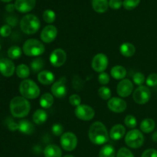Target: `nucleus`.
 <instances>
[{"mask_svg":"<svg viewBox=\"0 0 157 157\" xmlns=\"http://www.w3.org/2000/svg\"><path fill=\"white\" fill-rule=\"evenodd\" d=\"M88 136L90 142L96 145H103L110 139V133L103 123L96 121L90 125L88 131Z\"/></svg>","mask_w":157,"mask_h":157,"instance_id":"obj_1","label":"nucleus"},{"mask_svg":"<svg viewBox=\"0 0 157 157\" xmlns=\"http://www.w3.org/2000/svg\"><path fill=\"white\" fill-rule=\"evenodd\" d=\"M9 107L12 116L17 118H23L28 116L31 110L30 103L22 96H17L12 98Z\"/></svg>","mask_w":157,"mask_h":157,"instance_id":"obj_2","label":"nucleus"},{"mask_svg":"<svg viewBox=\"0 0 157 157\" xmlns=\"http://www.w3.org/2000/svg\"><path fill=\"white\" fill-rule=\"evenodd\" d=\"M41 27V22L36 15L33 14L26 15L20 21V28L24 33L27 35L35 34Z\"/></svg>","mask_w":157,"mask_h":157,"instance_id":"obj_3","label":"nucleus"},{"mask_svg":"<svg viewBox=\"0 0 157 157\" xmlns=\"http://www.w3.org/2000/svg\"><path fill=\"white\" fill-rule=\"evenodd\" d=\"M19 92L26 99H35L40 95V88L36 83L30 79H25L20 83Z\"/></svg>","mask_w":157,"mask_h":157,"instance_id":"obj_4","label":"nucleus"},{"mask_svg":"<svg viewBox=\"0 0 157 157\" xmlns=\"http://www.w3.org/2000/svg\"><path fill=\"white\" fill-rule=\"evenodd\" d=\"M23 52L29 57H37L42 55L45 51L42 42L35 38H30L25 41L22 47Z\"/></svg>","mask_w":157,"mask_h":157,"instance_id":"obj_5","label":"nucleus"},{"mask_svg":"<svg viewBox=\"0 0 157 157\" xmlns=\"http://www.w3.org/2000/svg\"><path fill=\"white\" fill-rule=\"evenodd\" d=\"M125 143L129 147L137 149L142 147L144 143V136L140 130L133 129L126 134Z\"/></svg>","mask_w":157,"mask_h":157,"instance_id":"obj_6","label":"nucleus"},{"mask_svg":"<svg viewBox=\"0 0 157 157\" xmlns=\"http://www.w3.org/2000/svg\"><path fill=\"white\" fill-rule=\"evenodd\" d=\"M151 98V91L147 86H139L133 91V99L137 104H145Z\"/></svg>","mask_w":157,"mask_h":157,"instance_id":"obj_7","label":"nucleus"},{"mask_svg":"<svg viewBox=\"0 0 157 157\" xmlns=\"http://www.w3.org/2000/svg\"><path fill=\"white\" fill-rule=\"evenodd\" d=\"M60 144L61 147L66 151H73L78 145V138L74 133L67 132L61 136Z\"/></svg>","mask_w":157,"mask_h":157,"instance_id":"obj_8","label":"nucleus"},{"mask_svg":"<svg viewBox=\"0 0 157 157\" xmlns=\"http://www.w3.org/2000/svg\"><path fill=\"white\" fill-rule=\"evenodd\" d=\"M75 116L81 121H89L94 117V110L91 107L86 104H81L75 110Z\"/></svg>","mask_w":157,"mask_h":157,"instance_id":"obj_9","label":"nucleus"},{"mask_svg":"<svg viewBox=\"0 0 157 157\" xmlns=\"http://www.w3.org/2000/svg\"><path fill=\"white\" fill-rule=\"evenodd\" d=\"M51 90L54 97L57 98H64L67 94L66 78L64 77H61L58 81L54 82Z\"/></svg>","mask_w":157,"mask_h":157,"instance_id":"obj_10","label":"nucleus"},{"mask_svg":"<svg viewBox=\"0 0 157 157\" xmlns=\"http://www.w3.org/2000/svg\"><path fill=\"white\" fill-rule=\"evenodd\" d=\"M108 58L103 53H98L94 57L91 62L92 68L96 72L102 73L107 69L108 66Z\"/></svg>","mask_w":157,"mask_h":157,"instance_id":"obj_11","label":"nucleus"},{"mask_svg":"<svg viewBox=\"0 0 157 157\" xmlns=\"http://www.w3.org/2000/svg\"><path fill=\"white\" fill-rule=\"evenodd\" d=\"M49 60H50L51 64L55 67H61L66 62L67 54L63 49L57 48L51 53Z\"/></svg>","mask_w":157,"mask_h":157,"instance_id":"obj_12","label":"nucleus"},{"mask_svg":"<svg viewBox=\"0 0 157 157\" xmlns=\"http://www.w3.org/2000/svg\"><path fill=\"white\" fill-rule=\"evenodd\" d=\"M133 91V84L129 79H123L117 84V92L121 98H127L130 96Z\"/></svg>","mask_w":157,"mask_h":157,"instance_id":"obj_13","label":"nucleus"},{"mask_svg":"<svg viewBox=\"0 0 157 157\" xmlns=\"http://www.w3.org/2000/svg\"><path fill=\"white\" fill-rule=\"evenodd\" d=\"M107 107L109 110L114 113H122L125 111L127 107V102L122 98H112L107 102Z\"/></svg>","mask_w":157,"mask_h":157,"instance_id":"obj_14","label":"nucleus"},{"mask_svg":"<svg viewBox=\"0 0 157 157\" xmlns=\"http://www.w3.org/2000/svg\"><path fill=\"white\" fill-rule=\"evenodd\" d=\"M58 29L55 25H48L42 29L41 32V39L44 43H51L56 38Z\"/></svg>","mask_w":157,"mask_h":157,"instance_id":"obj_15","label":"nucleus"},{"mask_svg":"<svg viewBox=\"0 0 157 157\" xmlns=\"http://www.w3.org/2000/svg\"><path fill=\"white\" fill-rule=\"evenodd\" d=\"M15 64L9 58H2L0 60V73L5 77H11L15 71Z\"/></svg>","mask_w":157,"mask_h":157,"instance_id":"obj_16","label":"nucleus"},{"mask_svg":"<svg viewBox=\"0 0 157 157\" xmlns=\"http://www.w3.org/2000/svg\"><path fill=\"white\" fill-rule=\"evenodd\" d=\"M36 0H15V9L21 13H27L35 8Z\"/></svg>","mask_w":157,"mask_h":157,"instance_id":"obj_17","label":"nucleus"},{"mask_svg":"<svg viewBox=\"0 0 157 157\" xmlns=\"http://www.w3.org/2000/svg\"><path fill=\"white\" fill-rule=\"evenodd\" d=\"M55 79V75L50 71H41L38 75V81L44 85H49V84H54Z\"/></svg>","mask_w":157,"mask_h":157,"instance_id":"obj_18","label":"nucleus"},{"mask_svg":"<svg viewBox=\"0 0 157 157\" xmlns=\"http://www.w3.org/2000/svg\"><path fill=\"white\" fill-rule=\"evenodd\" d=\"M126 133V128L121 124L113 126L110 131V138L113 140H120L124 136Z\"/></svg>","mask_w":157,"mask_h":157,"instance_id":"obj_19","label":"nucleus"},{"mask_svg":"<svg viewBox=\"0 0 157 157\" xmlns=\"http://www.w3.org/2000/svg\"><path fill=\"white\" fill-rule=\"evenodd\" d=\"M18 130L25 135H32L35 132V126L28 120H21L18 122Z\"/></svg>","mask_w":157,"mask_h":157,"instance_id":"obj_20","label":"nucleus"},{"mask_svg":"<svg viewBox=\"0 0 157 157\" xmlns=\"http://www.w3.org/2000/svg\"><path fill=\"white\" fill-rule=\"evenodd\" d=\"M44 157H61L62 151L58 146L50 144L44 148Z\"/></svg>","mask_w":157,"mask_h":157,"instance_id":"obj_21","label":"nucleus"},{"mask_svg":"<svg viewBox=\"0 0 157 157\" xmlns=\"http://www.w3.org/2000/svg\"><path fill=\"white\" fill-rule=\"evenodd\" d=\"M92 7L98 13H104L107 12L109 7L108 0H92Z\"/></svg>","mask_w":157,"mask_h":157,"instance_id":"obj_22","label":"nucleus"},{"mask_svg":"<svg viewBox=\"0 0 157 157\" xmlns=\"http://www.w3.org/2000/svg\"><path fill=\"white\" fill-rule=\"evenodd\" d=\"M120 52L123 56L130 58L134 55L136 52V48L131 43L124 42L120 46Z\"/></svg>","mask_w":157,"mask_h":157,"instance_id":"obj_23","label":"nucleus"},{"mask_svg":"<svg viewBox=\"0 0 157 157\" xmlns=\"http://www.w3.org/2000/svg\"><path fill=\"white\" fill-rule=\"evenodd\" d=\"M110 75L112 78L116 80H123L127 76V70L121 65H116L112 67L110 71Z\"/></svg>","mask_w":157,"mask_h":157,"instance_id":"obj_24","label":"nucleus"},{"mask_svg":"<svg viewBox=\"0 0 157 157\" xmlns=\"http://www.w3.org/2000/svg\"><path fill=\"white\" fill-rule=\"evenodd\" d=\"M33 121L35 124L38 125H41L45 123V121L48 119V113L47 112L42 109H38L34 113L33 117H32Z\"/></svg>","mask_w":157,"mask_h":157,"instance_id":"obj_25","label":"nucleus"},{"mask_svg":"<svg viewBox=\"0 0 157 157\" xmlns=\"http://www.w3.org/2000/svg\"><path fill=\"white\" fill-rule=\"evenodd\" d=\"M54 101V96L50 93H45L40 98V106L44 109H48L53 105Z\"/></svg>","mask_w":157,"mask_h":157,"instance_id":"obj_26","label":"nucleus"},{"mask_svg":"<svg viewBox=\"0 0 157 157\" xmlns=\"http://www.w3.org/2000/svg\"><path fill=\"white\" fill-rule=\"evenodd\" d=\"M156 127L155 121L150 118L144 119L140 124V130L145 133H150L153 131Z\"/></svg>","mask_w":157,"mask_h":157,"instance_id":"obj_27","label":"nucleus"},{"mask_svg":"<svg viewBox=\"0 0 157 157\" xmlns=\"http://www.w3.org/2000/svg\"><path fill=\"white\" fill-rule=\"evenodd\" d=\"M116 150L112 145H105L101 149L99 152V157H115Z\"/></svg>","mask_w":157,"mask_h":157,"instance_id":"obj_28","label":"nucleus"},{"mask_svg":"<svg viewBox=\"0 0 157 157\" xmlns=\"http://www.w3.org/2000/svg\"><path fill=\"white\" fill-rule=\"evenodd\" d=\"M15 73L17 76L21 79H25L30 75V69L26 64H21L15 69Z\"/></svg>","mask_w":157,"mask_h":157,"instance_id":"obj_29","label":"nucleus"},{"mask_svg":"<svg viewBox=\"0 0 157 157\" xmlns=\"http://www.w3.org/2000/svg\"><path fill=\"white\" fill-rule=\"evenodd\" d=\"M44 64H45V63L42 58H35L31 63V68L34 73L41 72L43 67H44Z\"/></svg>","mask_w":157,"mask_h":157,"instance_id":"obj_30","label":"nucleus"},{"mask_svg":"<svg viewBox=\"0 0 157 157\" xmlns=\"http://www.w3.org/2000/svg\"><path fill=\"white\" fill-rule=\"evenodd\" d=\"M8 56L10 59H18L21 57L22 51L18 46H12L8 50Z\"/></svg>","mask_w":157,"mask_h":157,"instance_id":"obj_31","label":"nucleus"},{"mask_svg":"<svg viewBox=\"0 0 157 157\" xmlns=\"http://www.w3.org/2000/svg\"><path fill=\"white\" fill-rule=\"evenodd\" d=\"M43 19L46 23L48 24H52L56 19V14L52 9H46L44 12H43Z\"/></svg>","mask_w":157,"mask_h":157,"instance_id":"obj_32","label":"nucleus"},{"mask_svg":"<svg viewBox=\"0 0 157 157\" xmlns=\"http://www.w3.org/2000/svg\"><path fill=\"white\" fill-rule=\"evenodd\" d=\"M98 92V95L101 99L107 101V100H110L111 98V90L109 87H105V86L100 87Z\"/></svg>","mask_w":157,"mask_h":157,"instance_id":"obj_33","label":"nucleus"},{"mask_svg":"<svg viewBox=\"0 0 157 157\" xmlns=\"http://www.w3.org/2000/svg\"><path fill=\"white\" fill-rule=\"evenodd\" d=\"M141 0H124L123 6L127 10H133L139 6Z\"/></svg>","mask_w":157,"mask_h":157,"instance_id":"obj_34","label":"nucleus"},{"mask_svg":"<svg viewBox=\"0 0 157 157\" xmlns=\"http://www.w3.org/2000/svg\"><path fill=\"white\" fill-rule=\"evenodd\" d=\"M124 124L127 126L128 128L130 129H134L136 127V124H137V121H136V118L133 115H127L125 117L124 120Z\"/></svg>","mask_w":157,"mask_h":157,"instance_id":"obj_35","label":"nucleus"},{"mask_svg":"<svg viewBox=\"0 0 157 157\" xmlns=\"http://www.w3.org/2000/svg\"><path fill=\"white\" fill-rule=\"evenodd\" d=\"M145 76L143 73L141 72H136V74H134V75L133 76V80L134 84H136L138 86H142L143 84L146 81Z\"/></svg>","mask_w":157,"mask_h":157,"instance_id":"obj_36","label":"nucleus"},{"mask_svg":"<svg viewBox=\"0 0 157 157\" xmlns=\"http://www.w3.org/2000/svg\"><path fill=\"white\" fill-rule=\"evenodd\" d=\"M117 157H135L130 150L126 147H122L117 153Z\"/></svg>","mask_w":157,"mask_h":157,"instance_id":"obj_37","label":"nucleus"},{"mask_svg":"<svg viewBox=\"0 0 157 157\" xmlns=\"http://www.w3.org/2000/svg\"><path fill=\"white\" fill-rule=\"evenodd\" d=\"M52 131L55 136H61L64 132V127L60 124H53L52 127Z\"/></svg>","mask_w":157,"mask_h":157,"instance_id":"obj_38","label":"nucleus"},{"mask_svg":"<svg viewBox=\"0 0 157 157\" xmlns=\"http://www.w3.org/2000/svg\"><path fill=\"white\" fill-rule=\"evenodd\" d=\"M147 84L149 87H155L157 85V74H150L147 78Z\"/></svg>","mask_w":157,"mask_h":157,"instance_id":"obj_39","label":"nucleus"},{"mask_svg":"<svg viewBox=\"0 0 157 157\" xmlns=\"http://www.w3.org/2000/svg\"><path fill=\"white\" fill-rule=\"evenodd\" d=\"M98 81L102 85H106L110 82V76L108 74L105 72L100 73V75H98Z\"/></svg>","mask_w":157,"mask_h":157,"instance_id":"obj_40","label":"nucleus"},{"mask_svg":"<svg viewBox=\"0 0 157 157\" xmlns=\"http://www.w3.org/2000/svg\"><path fill=\"white\" fill-rule=\"evenodd\" d=\"M69 102H70L71 105L75 106L76 107H78L79 105H81V97L78 94L71 95L70 98H69Z\"/></svg>","mask_w":157,"mask_h":157,"instance_id":"obj_41","label":"nucleus"},{"mask_svg":"<svg viewBox=\"0 0 157 157\" xmlns=\"http://www.w3.org/2000/svg\"><path fill=\"white\" fill-rule=\"evenodd\" d=\"M11 33H12V29H11L9 25H4L0 28V35H1V36L6 38V37H9L11 35Z\"/></svg>","mask_w":157,"mask_h":157,"instance_id":"obj_42","label":"nucleus"},{"mask_svg":"<svg viewBox=\"0 0 157 157\" xmlns=\"http://www.w3.org/2000/svg\"><path fill=\"white\" fill-rule=\"evenodd\" d=\"M122 6V0H110L109 1V6L110 9H113V10H117V9H121Z\"/></svg>","mask_w":157,"mask_h":157,"instance_id":"obj_43","label":"nucleus"},{"mask_svg":"<svg viewBox=\"0 0 157 157\" xmlns=\"http://www.w3.org/2000/svg\"><path fill=\"white\" fill-rule=\"evenodd\" d=\"M141 157H157V150L155 149H148L143 153Z\"/></svg>","mask_w":157,"mask_h":157,"instance_id":"obj_44","label":"nucleus"},{"mask_svg":"<svg viewBox=\"0 0 157 157\" xmlns=\"http://www.w3.org/2000/svg\"><path fill=\"white\" fill-rule=\"evenodd\" d=\"M73 85L76 90H81L83 86V81L78 76H75L73 80Z\"/></svg>","mask_w":157,"mask_h":157,"instance_id":"obj_45","label":"nucleus"},{"mask_svg":"<svg viewBox=\"0 0 157 157\" xmlns=\"http://www.w3.org/2000/svg\"><path fill=\"white\" fill-rule=\"evenodd\" d=\"M8 127L12 131H15V130H18V124L14 122L13 121H11L10 122L8 123Z\"/></svg>","mask_w":157,"mask_h":157,"instance_id":"obj_46","label":"nucleus"},{"mask_svg":"<svg viewBox=\"0 0 157 157\" xmlns=\"http://www.w3.org/2000/svg\"><path fill=\"white\" fill-rule=\"evenodd\" d=\"M15 9V5L13 4H8L7 6H6V10L9 12H14V10Z\"/></svg>","mask_w":157,"mask_h":157,"instance_id":"obj_47","label":"nucleus"},{"mask_svg":"<svg viewBox=\"0 0 157 157\" xmlns=\"http://www.w3.org/2000/svg\"><path fill=\"white\" fill-rule=\"evenodd\" d=\"M152 139H153V140L154 142H157V131L153 133V136H152Z\"/></svg>","mask_w":157,"mask_h":157,"instance_id":"obj_48","label":"nucleus"},{"mask_svg":"<svg viewBox=\"0 0 157 157\" xmlns=\"http://www.w3.org/2000/svg\"><path fill=\"white\" fill-rule=\"evenodd\" d=\"M1 1H2L3 2H10L12 0H1Z\"/></svg>","mask_w":157,"mask_h":157,"instance_id":"obj_49","label":"nucleus"},{"mask_svg":"<svg viewBox=\"0 0 157 157\" xmlns=\"http://www.w3.org/2000/svg\"><path fill=\"white\" fill-rule=\"evenodd\" d=\"M64 157H74L72 155H66V156H64Z\"/></svg>","mask_w":157,"mask_h":157,"instance_id":"obj_50","label":"nucleus"},{"mask_svg":"<svg viewBox=\"0 0 157 157\" xmlns=\"http://www.w3.org/2000/svg\"><path fill=\"white\" fill-rule=\"evenodd\" d=\"M0 50H1V44H0Z\"/></svg>","mask_w":157,"mask_h":157,"instance_id":"obj_51","label":"nucleus"},{"mask_svg":"<svg viewBox=\"0 0 157 157\" xmlns=\"http://www.w3.org/2000/svg\"><path fill=\"white\" fill-rule=\"evenodd\" d=\"M0 60H1V59H0Z\"/></svg>","mask_w":157,"mask_h":157,"instance_id":"obj_52","label":"nucleus"}]
</instances>
